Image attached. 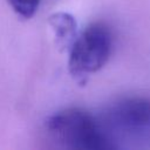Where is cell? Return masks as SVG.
Wrapping results in <instances>:
<instances>
[{
	"instance_id": "obj_4",
	"label": "cell",
	"mask_w": 150,
	"mask_h": 150,
	"mask_svg": "<svg viewBox=\"0 0 150 150\" xmlns=\"http://www.w3.org/2000/svg\"><path fill=\"white\" fill-rule=\"evenodd\" d=\"M48 25L53 32L56 48L62 53H69L77 38L75 18L66 12H56L48 18Z\"/></svg>"
},
{
	"instance_id": "obj_2",
	"label": "cell",
	"mask_w": 150,
	"mask_h": 150,
	"mask_svg": "<svg viewBox=\"0 0 150 150\" xmlns=\"http://www.w3.org/2000/svg\"><path fill=\"white\" fill-rule=\"evenodd\" d=\"M111 49L110 29L101 22L89 25L77 35L69 50V73L79 83H86L90 74L98 71L108 62Z\"/></svg>"
},
{
	"instance_id": "obj_3",
	"label": "cell",
	"mask_w": 150,
	"mask_h": 150,
	"mask_svg": "<svg viewBox=\"0 0 150 150\" xmlns=\"http://www.w3.org/2000/svg\"><path fill=\"white\" fill-rule=\"evenodd\" d=\"M107 118L118 130L144 135L150 131V100L143 96L123 97L108 109Z\"/></svg>"
},
{
	"instance_id": "obj_5",
	"label": "cell",
	"mask_w": 150,
	"mask_h": 150,
	"mask_svg": "<svg viewBox=\"0 0 150 150\" xmlns=\"http://www.w3.org/2000/svg\"><path fill=\"white\" fill-rule=\"evenodd\" d=\"M41 0H7L12 9L22 19H30L36 13Z\"/></svg>"
},
{
	"instance_id": "obj_1",
	"label": "cell",
	"mask_w": 150,
	"mask_h": 150,
	"mask_svg": "<svg viewBox=\"0 0 150 150\" xmlns=\"http://www.w3.org/2000/svg\"><path fill=\"white\" fill-rule=\"evenodd\" d=\"M48 135L60 145L76 150H110L115 145L101 123L88 111L68 108L46 121Z\"/></svg>"
}]
</instances>
